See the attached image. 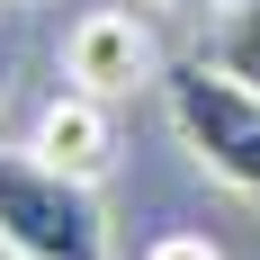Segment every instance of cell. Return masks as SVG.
Listing matches in <instances>:
<instances>
[{"mask_svg": "<svg viewBox=\"0 0 260 260\" xmlns=\"http://www.w3.org/2000/svg\"><path fill=\"white\" fill-rule=\"evenodd\" d=\"M144 260H224V251H215L207 234H161V242H153Z\"/></svg>", "mask_w": 260, "mask_h": 260, "instance_id": "8992f818", "label": "cell"}, {"mask_svg": "<svg viewBox=\"0 0 260 260\" xmlns=\"http://www.w3.org/2000/svg\"><path fill=\"white\" fill-rule=\"evenodd\" d=\"M161 108H171V135L198 153V171H207V180L260 198V90L224 81L207 54H198L188 72L161 81Z\"/></svg>", "mask_w": 260, "mask_h": 260, "instance_id": "7a4b0ae2", "label": "cell"}, {"mask_svg": "<svg viewBox=\"0 0 260 260\" xmlns=\"http://www.w3.org/2000/svg\"><path fill=\"white\" fill-rule=\"evenodd\" d=\"M36 153L54 161V171H72V180L99 188L108 161H117V126H108V99H81V90H63V99L36 117Z\"/></svg>", "mask_w": 260, "mask_h": 260, "instance_id": "277c9868", "label": "cell"}, {"mask_svg": "<svg viewBox=\"0 0 260 260\" xmlns=\"http://www.w3.org/2000/svg\"><path fill=\"white\" fill-rule=\"evenodd\" d=\"M207 63L242 90H260V0H224V18L207 27Z\"/></svg>", "mask_w": 260, "mask_h": 260, "instance_id": "5b68a950", "label": "cell"}, {"mask_svg": "<svg viewBox=\"0 0 260 260\" xmlns=\"http://www.w3.org/2000/svg\"><path fill=\"white\" fill-rule=\"evenodd\" d=\"M63 81H72L81 99H135V90H153L161 81V45L153 27L135 18V9H90V18H72V36H63Z\"/></svg>", "mask_w": 260, "mask_h": 260, "instance_id": "3957f363", "label": "cell"}, {"mask_svg": "<svg viewBox=\"0 0 260 260\" xmlns=\"http://www.w3.org/2000/svg\"><path fill=\"white\" fill-rule=\"evenodd\" d=\"M171 9H215V0H171Z\"/></svg>", "mask_w": 260, "mask_h": 260, "instance_id": "52a82bcc", "label": "cell"}, {"mask_svg": "<svg viewBox=\"0 0 260 260\" xmlns=\"http://www.w3.org/2000/svg\"><path fill=\"white\" fill-rule=\"evenodd\" d=\"M0 251L9 260H108V207L99 188L54 171L36 144H0Z\"/></svg>", "mask_w": 260, "mask_h": 260, "instance_id": "6da1fadb", "label": "cell"}]
</instances>
